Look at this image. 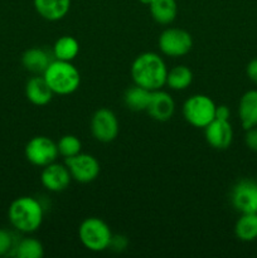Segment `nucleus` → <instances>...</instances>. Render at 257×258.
Wrapping results in <instances>:
<instances>
[{"instance_id": "1", "label": "nucleus", "mask_w": 257, "mask_h": 258, "mask_svg": "<svg viewBox=\"0 0 257 258\" xmlns=\"http://www.w3.org/2000/svg\"><path fill=\"white\" fill-rule=\"evenodd\" d=\"M168 71L165 62L158 53L145 52L134 59L130 73L135 85L149 91H156L165 86Z\"/></svg>"}, {"instance_id": "2", "label": "nucleus", "mask_w": 257, "mask_h": 258, "mask_svg": "<svg viewBox=\"0 0 257 258\" xmlns=\"http://www.w3.org/2000/svg\"><path fill=\"white\" fill-rule=\"evenodd\" d=\"M44 209L40 202L33 197H19L10 204L8 218L10 224L22 233H33L40 228Z\"/></svg>"}, {"instance_id": "3", "label": "nucleus", "mask_w": 257, "mask_h": 258, "mask_svg": "<svg viewBox=\"0 0 257 258\" xmlns=\"http://www.w3.org/2000/svg\"><path fill=\"white\" fill-rule=\"evenodd\" d=\"M42 76L54 95H71L76 92L81 85L80 71L72 62L67 60H52Z\"/></svg>"}, {"instance_id": "4", "label": "nucleus", "mask_w": 257, "mask_h": 258, "mask_svg": "<svg viewBox=\"0 0 257 258\" xmlns=\"http://www.w3.org/2000/svg\"><path fill=\"white\" fill-rule=\"evenodd\" d=\"M78 237L88 251L102 252L110 247L112 233L106 222L97 217H90L81 223Z\"/></svg>"}, {"instance_id": "5", "label": "nucleus", "mask_w": 257, "mask_h": 258, "mask_svg": "<svg viewBox=\"0 0 257 258\" xmlns=\"http://www.w3.org/2000/svg\"><path fill=\"white\" fill-rule=\"evenodd\" d=\"M217 105L209 96L193 95L184 102L183 116L188 123L198 128H204L216 118Z\"/></svg>"}, {"instance_id": "6", "label": "nucleus", "mask_w": 257, "mask_h": 258, "mask_svg": "<svg viewBox=\"0 0 257 258\" xmlns=\"http://www.w3.org/2000/svg\"><path fill=\"white\" fill-rule=\"evenodd\" d=\"M159 49L170 58H179L188 54L193 47L190 33L181 28H168L163 30L158 39Z\"/></svg>"}, {"instance_id": "7", "label": "nucleus", "mask_w": 257, "mask_h": 258, "mask_svg": "<svg viewBox=\"0 0 257 258\" xmlns=\"http://www.w3.org/2000/svg\"><path fill=\"white\" fill-rule=\"evenodd\" d=\"M24 154L32 165L44 168L58 158L57 143L47 136H34L25 145Z\"/></svg>"}, {"instance_id": "8", "label": "nucleus", "mask_w": 257, "mask_h": 258, "mask_svg": "<svg viewBox=\"0 0 257 258\" xmlns=\"http://www.w3.org/2000/svg\"><path fill=\"white\" fill-rule=\"evenodd\" d=\"M66 166L68 168L73 180L87 184L96 180L100 174V163L91 154L80 153L75 156L66 159Z\"/></svg>"}, {"instance_id": "9", "label": "nucleus", "mask_w": 257, "mask_h": 258, "mask_svg": "<svg viewBox=\"0 0 257 258\" xmlns=\"http://www.w3.org/2000/svg\"><path fill=\"white\" fill-rule=\"evenodd\" d=\"M118 120L108 108H100L91 118V133L100 143H111L118 135Z\"/></svg>"}, {"instance_id": "10", "label": "nucleus", "mask_w": 257, "mask_h": 258, "mask_svg": "<svg viewBox=\"0 0 257 258\" xmlns=\"http://www.w3.org/2000/svg\"><path fill=\"white\" fill-rule=\"evenodd\" d=\"M232 206L241 213H257V181L242 179L232 188Z\"/></svg>"}, {"instance_id": "11", "label": "nucleus", "mask_w": 257, "mask_h": 258, "mask_svg": "<svg viewBox=\"0 0 257 258\" xmlns=\"http://www.w3.org/2000/svg\"><path fill=\"white\" fill-rule=\"evenodd\" d=\"M71 180H72V176L66 164H59L55 161L45 165L40 174L42 185L48 191H53V193H60L66 190L71 184Z\"/></svg>"}, {"instance_id": "12", "label": "nucleus", "mask_w": 257, "mask_h": 258, "mask_svg": "<svg viewBox=\"0 0 257 258\" xmlns=\"http://www.w3.org/2000/svg\"><path fill=\"white\" fill-rule=\"evenodd\" d=\"M204 135L212 148L216 150H226L233 141V128L229 121L214 118L204 127Z\"/></svg>"}, {"instance_id": "13", "label": "nucleus", "mask_w": 257, "mask_h": 258, "mask_svg": "<svg viewBox=\"0 0 257 258\" xmlns=\"http://www.w3.org/2000/svg\"><path fill=\"white\" fill-rule=\"evenodd\" d=\"M146 112L153 120L165 122L173 117L174 112H175V102H174L173 97L165 91H153Z\"/></svg>"}, {"instance_id": "14", "label": "nucleus", "mask_w": 257, "mask_h": 258, "mask_svg": "<svg viewBox=\"0 0 257 258\" xmlns=\"http://www.w3.org/2000/svg\"><path fill=\"white\" fill-rule=\"evenodd\" d=\"M33 5L43 19L58 22L70 12L71 0H33Z\"/></svg>"}, {"instance_id": "15", "label": "nucleus", "mask_w": 257, "mask_h": 258, "mask_svg": "<svg viewBox=\"0 0 257 258\" xmlns=\"http://www.w3.org/2000/svg\"><path fill=\"white\" fill-rule=\"evenodd\" d=\"M53 91L48 86L43 76L32 77L25 85V96L28 101L35 106H45L52 101Z\"/></svg>"}, {"instance_id": "16", "label": "nucleus", "mask_w": 257, "mask_h": 258, "mask_svg": "<svg viewBox=\"0 0 257 258\" xmlns=\"http://www.w3.org/2000/svg\"><path fill=\"white\" fill-rule=\"evenodd\" d=\"M238 117L244 130L257 126V90L247 91L239 98Z\"/></svg>"}, {"instance_id": "17", "label": "nucleus", "mask_w": 257, "mask_h": 258, "mask_svg": "<svg viewBox=\"0 0 257 258\" xmlns=\"http://www.w3.org/2000/svg\"><path fill=\"white\" fill-rule=\"evenodd\" d=\"M50 62L49 54L42 48H29L22 55L23 67L34 75H43Z\"/></svg>"}, {"instance_id": "18", "label": "nucleus", "mask_w": 257, "mask_h": 258, "mask_svg": "<svg viewBox=\"0 0 257 258\" xmlns=\"http://www.w3.org/2000/svg\"><path fill=\"white\" fill-rule=\"evenodd\" d=\"M149 9L153 19L163 25L171 24L178 15L176 0H154Z\"/></svg>"}, {"instance_id": "19", "label": "nucleus", "mask_w": 257, "mask_h": 258, "mask_svg": "<svg viewBox=\"0 0 257 258\" xmlns=\"http://www.w3.org/2000/svg\"><path fill=\"white\" fill-rule=\"evenodd\" d=\"M151 92L153 91H149L146 88L134 83V86H131L130 88H127L125 91L123 102H125L126 107L131 111H136V112H139V111H146L149 102H150Z\"/></svg>"}, {"instance_id": "20", "label": "nucleus", "mask_w": 257, "mask_h": 258, "mask_svg": "<svg viewBox=\"0 0 257 258\" xmlns=\"http://www.w3.org/2000/svg\"><path fill=\"white\" fill-rule=\"evenodd\" d=\"M193 82V72L186 66H175L168 71L165 86L174 91H184Z\"/></svg>"}, {"instance_id": "21", "label": "nucleus", "mask_w": 257, "mask_h": 258, "mask_svg": "<svg viewBox=\"0 0 257 258\" xmlns=\"http://www.w3.org/2000/svg\"><path fill=\"white\" fill-rule=\"evenodd\" d=\"M234 234L242 242L257 239V213H242L234 226Z\"/></svg>"}, {"instance_id": "22", "label": "nucleus", "mask_w": 257, "mask_h": 258, "mask_svg": "<svg viewBox=\"0 0 257 258\" xmlns=\"http://www.w3.org/2000/svg\"><path fill=\"white\" fill-rule=\"evenodd\" d=\"M80 53V43L70 35H63L55 40L53 45V55L55 59L72 62Z\"/></svg>"}, {"instance_id": "23", "label": "nucleus", "mask_w": 257, "mask_h": 258, "mask_svg": "<svg viewBox=\"0 0 257 258\" xmlns=\"http://www.w3.org/2000/svg\"><path fill=\"white\" fill-rule=\"evenodd\" d=\"M13 251L14 256L18 258H42L44 254V247L38 239L27 237L15 243Z\"/></svg>"}, {"instance_id": "24", "label": "nucleus", "mask_w": 257, "mask_h": 258, "mask_svg": "<svg viewBox=\"0 0 257 258\" xmlns=\"http://www.w3.org/2000/svg\"><path fill=\"white\" fill-rule=\"evenodd\" d=\"M58 154L65 159L75 156L82 150V143L80 139L75 135H65L59 139L57 143Z\"/></svg>"}, {"instance_id": "25", "label": "nucleus", "mask_w": 257, "mask_h": 258, "mask_svg": "<svg viewBox=\"0 0 257 258\" xmlns=\"http://www.w3.org/2000/svg\"><path fill=\"white\" fill-rule=\"evenodd\" d=\"M15 246L14 238H13L12 233L5 229H0V256L9 253Z\"/></svg>"}, {"instance_id": "26", "label": "nucleus", "mask_w": 257, "mask_h": 258, "mask_svg": "<svg viewBox=\"0 0 257 258\" xmlns=\"http://www.w3.org/2000/svg\"><path fill=\"white\" fill-rule=\"evenodd\" d=\"M244 144L251 151L257 153V126L246 130L244 135Z\"/></svg>"}, {"instance_id": "27", "label": "nucleus", "mask_w": 257, "mask_h": 258, "mask_svg": "<svg viewBox=\"0 0 257 258\" xmlns=\"http://www.w3.org/2000/svg\"><path fill=\"white\" fill-rule=\"evenodd\" d=\"M127 243L128 241L125 236H121V234H118V236H113L112 234V239H111V243L108 248H112L113 251L116 252H121L127 247Z\"/></svg>"}, {"instance_id": "28", "label": "nucleus", "mask_w": 257, "mask_h": 258, "mask_svg": "<svg viewBox=\"0 0 257 258\" xmlns=\"http://www.w3.org/2000/svg\"><path fill=\"white\" fill-rule=\"evenodd\" d=\"M246 73H247V77H248L254 85H257V58L252 59L251 62L247 64Z\"/></svg>"}, {"instance_id": "29", "label": "nucleus", "mask_w": 257, "mask_h": 258, "mask_svg": "<svg viewBox=\"0 0 257 258\" xmlns=\"http://www.w3.org/2000/svg\"><path fill=\"white\" fill-rule=\"evenodd\" d=\"M229 116H231V111L226 105H219L216 107V118L218 120H226L229 121Z\"/></svg>"}, {"instance_id": "30", "label": "nucleus", "mask_w": 257, "mask_h": 258, "mask_svg": "<svg viewBox=\"0 0 257 258\" xmlns=\"http://www.w3.org/2000/svg\"><path fill=\"white\" fill-rule=\"evenodd\" d=\"M139 2H140L141 4H144V5H148V7H149V5H150L151 3L154 2V0H139Z\"/></svg>"}]
</instances>
